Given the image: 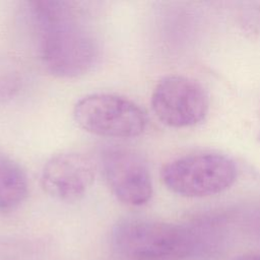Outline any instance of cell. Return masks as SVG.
Instances as JSON below:
<instances>
[{"instance_id": "2", "label": "cell", "mask_w": 260, "mask_h": 260, "mask_svg": "<svg viewBox=\"0 0 260 260\" xmlns=\"http://www.w3.org/2000/svg\"><path fill=\"white\" fill-rule=\"evenodd\" d=\"M111 240L114 249L128 260H182L193 250L187 229L137 217L119 220L112 229Z\"/></svg>"}, {"instance_id": "5", "label": "cell", "mask_w": 260, "mask_h": 260, "mask_svg": "<svg viewBox=\"0 0 260 260\" xmlns=\"http://www.w3.org/2000/svg\"><path fill=\"white\" fill-rule=\"evenodd\" d=\"M156 118L172 128H186L200 123L209 110L206 89L197 80L179 74L162 77L151 94Z\"/></svg>"}, {"instance_id": "8", "label": "cell", "mask_w": 260, "mask_h": 260, "mask_svg": "<svg viewBox=\"0 0 260 260\" xmlns=\"http://www.w3.org/2000/svg\"><path fill=\"white\" fill-rule=\"evenodd\" d=\"M28 194L27 177L21 167L0 152V211H11L20 206Z\"/></svg>"}, {"instance_id": "1", "label": "cell", "mask_w": 260, "mask_h": 260, "mask_svg": "<svg viewBox=\"0 0 260 260\" xmlns=\"http://www.w3.org/2000/svg\"><path fill=\"white\" fill-rule=\"evenodd\" d=\"M40 59L56 77L87 73L100 55L99 43L76 2L40 0L29 3Z\"/></svg>"}, {"instance_id": "4", "label": "cell", "mask_w": 260, "mask_h": 260, "mask_svg": "<svg viewBox=\"0 0 260 260\" xmlns=\"http://www.w3.org/2000/svg\"><path fill=\"white\" fill-rule=\"evenodd\" d=\"M73 117L84 131L103 137L134 138L147 125L145 112L133 101L114 93H91L74 106Z\"/></svg>"}, {"instance_id": "3", "label": "cell", "mask_w": 260, "mask_h": 260, "mask_svg": "<svg viewBox=\"0 0 260 260\" xmlns=\"http://www.w3.org/2000/svg\"><path fill=\"white\" fill-rule=\"evenodd\" d=\"M160 176L165 186L173 193L199 198L216 195L232 187L238 177V168L224 154L195 152L166 164Z\"/></svg>"}, {"instance_id": "10", "label": "cell", "mask_w": 260, "mask_h": 260, "mask_svg": "<svg viewBox=\"0 0 260 260\" xmlns=\"http://www.w3.org/2000/svg\"><path fill=\"white\" fill-rule=\"evenodd\" d=\"M257 138L258 140L260 141V111H259V114H258V120H257Z\"/></svg>"}, {"instance_id": "9", "label": "cell", "mask_w": 260, "mask_h": 260, "mask_svg": "<svg viewBox=\"0 0 260 260\" xmlns=\"http://www.w3.org/2000/svg\"><path fill=\"white\" fill-rule=\"evenodd\" d=\"M234 260H260V254H245L235 258Z\"/></svg>"}, {"instance_id": "7", "label": "cell", "mask_w": 260, "mask_h": 260, "mask_svg": "<svg viewBox=\"0 0 260 260\" xmlns=\"http://www.w3.org/2000/svg\"><path fill=\"white\" fill-rule=\"evenodd\" d=\"M94 176V166L88 156L78 152H61L45 164L41 185L52 198L74 202L91 188Z\"/></svg>"}, {"instance_id": "6", "label": "cell", "mask_w": 260, "mask_h": 260, "mask_svg": "<svg viewBox=\"0 0 260 260\" xmlns=\"http://www.w3.org/2000/svg\"><path fill=\"white\" fill-rule=\"evenodd\" d=\"M101 165L107 184L119 201L142 206L151 199V176L140 154L122 145H109L101 153Z\"/></svg>"}]
</instances>
